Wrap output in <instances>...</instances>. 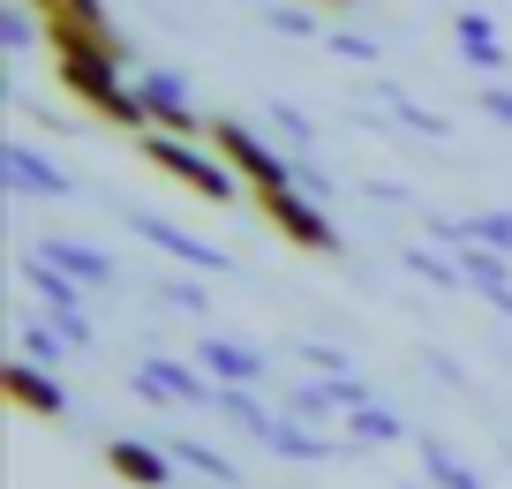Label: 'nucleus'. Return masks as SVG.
Returning a JSON list of instances; mask_svg holds the SVG:
<instances>
[{"instance_id":"nucleus-1","label":"nucleus","mask_w":512,"mask_h":489,"mask_svg":"<svg viewBox=\"0 0 512 489\" xmlns=\"http://www.w3.org/2000/svg\"><path fill=\"white\" fill-rule=\"evenodd\" d=\"M121 53H53V76H61V91L76 98V106H91L98 121H113V128H136L144 136L151 128V106H144V91L136 83H121Z\"/></svg>"},{"instance_id":"nucleus-2","label":"nucleus","mask_w":512,"mask_h":489,"mask_svg":"<svg viewBox=\"0 0 512 489\" xmlns=\"http://www.w3.org/2000/svg\"><path fill=\"white\" fill-rule=\"evenodd\" d=\"M144 166L166 174L174 189L204 196V204H241V189H249L219 151H196V136H166V128H144Z\"/></svg>"},{"instance_id":"nucleus-3","label":"nucleus","mask_w":512,"mask_h":489,"mask_svg":"<svg viewBox=\"0 0 512 489\" xmlns=\"http://www.w3.org/2000/svg\"><path fill=\"white\" fill-rule=\"evenodd\" d=\"M256 211L272 219V234L279 241H294V249H309V256H339L347 241H339V226H332V211H324V196H309V189H256Z\"/></svg>"},{"instance_id":"nucleus-4","label":"nucleus","mask_w":512,"mask_h":489,"mask_svg":"<svg viewBox=\"0 0 512 489\" xmlns=\"http://www.w3.org/2000/svg\"><path fill=\"white\" fill-rule=\"evenodd\" d=\"M204 143L226 158V166H234L241 181H249V196H256V189H287V181H294V151H272V143L256 136L249 121H234V113H219Z\"/></svg>"},{"instance_id":"nucleus-5","label":"nucleus","mask_w":512,"mask_h":489,"mask_svg":"<svg viewBox=\"0 0 512 489\" xmlns=\"http://www.w3.org/2000/svg\"><path fill=\"white\" fill-rule=\"evenodd\" d=\"M16 271H23V286H31V301H38V309H46L53 324H61V332L76 339V354H91V347H98V332H91V316H83V294H91V286H83V279H68L61 264H46L38 249H23V264H16Z\"/></svg>"},{"instance_id":"nucleus-6","label":"nucleus","mask_w":512,"mask_h":489,"mask_svg":"<svg viewBox=\"0 0 512 489\" xmlns=\"http://www.w3.org/2000/svg\"><path fill=\"white\" fill-rule=\"evenodd\" d=\"M430 234L452 249V264L467 271V286H475V294L490 301L497 316H512V256H505V249H490V241H475L460 219H430Z\"/></svg>"},{"instance_id":"nucleus-7","label":"nucleus","mask_w":512,"mask_h":489,"mask_svg":"<svg viewBox=\"0 0 512 489\" xmlns=\"http://www.w3.org/2000/svg\"><path fill=\"white\" fill-rule=\"evenodd\" d=\"M128 392L151 399V407H219V377H211L204 362H174V354H151V362H136Z\"/></svg>"},{"instance_id":"nucleus-8","label":"nucleus","mask_w":512,"mask_h":489,"mask_svg":"<svg viewBox=\"0 0 512 489\" xmlns=\"http://www.w3.org/2000/svg\"><path fill=\"white\" fill-rule=\"evenodd\" d=\"M0 189L23 196V204H68V196H76V174H68L61 158H46L38 143L8 136L0 143Z\"/></svg>"},{"instance_id":"nucleus-9","label":"nucleus","mask_w":512,"mask_h":489,"mask_svg":"<svg viewBox=\"0 0 512 489\" xmlns=\"http://www.w3.org/2000/svg\"><path fill=\"white\" fill-rule=\"evenodd\" d=\"M128 234L136 241H151L159 256H174V264H189V271H234V256L219 249V241H204V234H189V226H174V219H159V211H128Z\"/></svg>"},{"instance_id":"nucleus-10","label":"nucleus","mask_w":512,"mask_h":489,"mask_svg":"<svg viewBox=\"0 0 512 489\" xmlns=\"http://www.w3.org/2000/svg\"><path fill=\"white\" fill-rule=\"evenodd\" d=\"M0 392H8V407L38 414V422H61V414H76L68 384L53 377L46 362H31V354H16V362H0Z\"/></svg>"},{"instance_id":"nucleus-11","label":"nucleus","mask_w":512,"mask_h":489,"mask_svg":"<svg viewBox=\"0 0 512 489\" xmlns=\"http://www.w3.org/2000/svg\"><path fill=\"white\" fill-rule=\"evenodd\" d=\"M136 91H144V106H151V128H166V136H211V121L189 106V83H181L174 68H144Z\"/></svg>"},{"instance_id":"nucleus-12","label":"nucleus","mask_w":512,"mask_h":489,"mask_svg":"<svg viewBox=\"0 0 512 489\" xmlns=\"http://www.w3.org/2000/svg\"><path fill=\"white\" fill-rule=\"evenodd\" d=\"M106 467L121 474L128 489H174V452H166V444H144V437H113V444H106Z\"/></svg>"},{"instance_id":"nucleus-13","label":"nucleus","mask_w":512,"mask_h":489,"mask_svg":"<svg viewBox=\"0 0 512 489\" xmlns=\"http://www.w3.org/2000/svg\"><path fill=\"white\" fill-rule=\"evenodd\" d=\"M46 264H61L68 279H83V286H121V264H113L98 241H76V234H46V241H31Z\"/></svg>"},{"instance_id":"nucleus-14","label":"nucleus","mask_w":512,"mask_h":489,"mask_svg":"<svg viewBox=\"0 0 512 489\" xmlns=\"http://www.w3.org/2000/svg\"><path fill=\"white\" fill-rule=\"evenodd\" d=\"M452 46H460V61L475 68V76H505L512 68L505 38H497V23L482 16V8H460V16H452Z\"/></svg>"},{"instance_id":"nucleus-15","label":"nucleus","mask_w":512,"mask_h":489,"mask_svg":"<svg viewBox=\"0 0 512 489\" xmlns=\"http://www.w3.org/2000/svg\"><path fill=\"white\" fill-rule=\"evenodd\" d=\"M415 459H422V474H430L437 489H490V474H482L467 452H452L437 429H415Z\"/></svg>"},{"instance_id":"nucleus-16","label":"nucleus","mask_w":512,"mask_h":489,"mask_svg":"<svg viewBox=\"0 0 512 489\" xmlns=\"http://www.w3.org/2000/svg\"><path fill=\"white\" fill-rule=\"evenodd\" d=\"M196 362H204L219 384H256L264 377V354H256L249 339H196Z\"/></svg>"},{"instance_id":"nucleus-17","label":"nucleus","mask_w":512,"mask_h":489,"mask_svg":"<svg viewBox=\"0 0 512 489\" xmlns=\"http://www.w3.org/2000/svg\"><path fill=\"white\" fill-rule=\"evenodd\" d=\"M264 452H279V459H302V467H317V459H339V444H332V437H317V429H309L302 414H287V422H272V429H264Z\"/></svg>"},{"instance_id":"nucleus-18","label":"nucleus","mask_w":512,"mask_h":489,"mask_svg":"<svg viewBox=\"0 0 512 489\" xmlns=\"http://www.w3.org/2000/svg\"><path fill=\"white\" fill-rule=\"evenodd\" d=\"M347 444H415V429H407V422H400L392 407L362 399V407L347 414Z\"/></svg>"},{"instance_id":"nucleus-19","label":"nucleus","mask_w":512,"mask_h":489,"mask_svg":"<svg viewBox=\"0 0 512 489\" xmlns=\"http://www.w3.org/2000/svg\"><path fill=\"white\" fill-rule=\"evenodd\" d=\"M31 46H46V16L31 0H0V53H31Z\"/></svg>"},{"instance_id":"nucleus-20","label":"nucleus","mask_w":512,"mask_h":489,"mask_svg":"<svg viewBox=\"0 0 512 489\" xmlns=\"http://www.w3.org/2000/svg\"><path fill=\"white\" fill-rule=\"evenodd\" d=\"M166 452H174V467L204 474V482H241V467H234L226 452H211L204 437H166Z\"/></svg>"},{"instance_id":"nucleus-21","label":"nucleus","mask_w":512,"mask_h":489,"mask_svg":"<svg viewBox=\"0 0 512 489\" xmlns=\"http://www.w3.org/2000/svg\"><path fill=\"white\" fill-rule=\"evenodd\" d=\"M219 414H226V422H234V429H249L256 444H264V429L279 422V414L264 407V399H249V384H219Z\"/></svg>"},{"instance_id":"nucleus-22","label":"nucleus","mask_w":512,"mask_h":489,"mask_svg":"<svg viewBox=\"0 0 512 489\" xmlns=\"http://www.w3.org/2000/svg\"><path fill=\"white\" fill-rule=\"evenodd\" d=\"M377 98H384V106H392V113H400V121H407V128H415V136H430V143H445V136H452V121H445V113H430V106H415V98H407V91H392V83H384V91H377Z\"/></svg>"},{"instance_id":"nucleus-23","label":"nucleus","mask_w":512,"mask_h":489,"mask_svg":"<svg viewBox=\"0 0 512 489\" xmlns=\"http://www.w3.org/2000/svg\"><path fill=\"white\" fill-rule=\"evenodd\" d=\"M272 128L294 143V151H317V121H309L302 106H287V98H272Z\"/></svg>"},{"instance_id":"nucleus-24","label":"nucleus","mask_w":512,"mask_h":489,"mask_svg":"<svg viewBox=\"0 0 512 489\" xmlns=\"http://www.w3.org/2000/svg\"><path fill=\"white\" fill-rule=\"evenodd\" d=\"M400 264L415 271V279H430V286H467V271L445 264V256H430V249H400Z\"/></svg>"},{"instance_id":"nucleus-25","label":"nucleus","mask_w":512,"mask_h":489,"mask_svg":"<svg viewBox=\"0 0 512 489\" xmlns=\"http://www.w3.org/2000/svg\"><path fill=\"white\" fill-rule=\"evenodd\" d=\"M264 23H272L279 38H317V16H309V0H302V8H287V0H264Z\"/></svg>"},{"instance_id":"nucleus-26","label":"nucleus","mask_w":512,"mask_h":489,"mask_svg":"<svg viewBox=\"0 0 512 489\" xmlns=\"http://www.w3.org/2000/svg\"><path fill=\"white\" fill-rule=\"evenodd\" d=\"M475 241H490V249H505L512 256V211H475V219H460Z\"/></svg>"},{"instance_id":"nucleus-27","label":"nucleus","mask_w":512,"mask_h":489,"mask_svg":"<svg viewBox=\"0 0 512 489\" xmlns=\"http://www.w3.org/2000/svg\"><path fill=\"white\" fill-rule=\"evenodd\" d=\"M159 301H166V309H181V316H204V309H211L196 279H166V286H159Z\"/></svg>"},{"instance_id":"nucleus-28","label":"nucleus","mask_w":512,"mask_h":489,"mask_svg":"<svg viewBox=\"0 0 512 489\" xmlns=\"http://www.w3.org/2000/svg\"><path fill=\"white\" fill-rule=\"evenodd\" d=\"M302 362L317 369V377H347V369H354V362H347L339 347H317V339H302Z\"/></svg>"},{"instance_id":"nucleus-29","label":"nucleus","mask_w":512,"mask_h":489,"mask_svg":"<svg viewBox=\"0 0 512 489\" xmlns=\"http://www.w3.org/2000/svg\"><path fill=\"white\" fill-rule=\"evenodd\" d=\"M482 121H497V128H512V83H482Z\"/></svg>"},{"instance_id":"nucleus-30","label":"nucleus","mask_w":512,"mask_h":489,"mask_svg":"<svg viewBox=\"0 0 512 489\" xmlns=\"http://www.w3.org/2000/svg\"><path fill=\"white\" fill-rule=\"evenodd\" d=\"M294 189H309V196H332V174H324L309 151H294Z\"/></svg>"},{"instance_id":"nucleus-31","label":"nucleus","mask_w":512,"mask_h":489,"mask_svg":"<svg viewBox=\"0 0 512 489\" xmlns=\"http://www.w3.org/2000/svg\"><path fill=\"white\" fill-rule=\"evenodd\" d=\"M324 46H332L339 61H362V68L377 61V38H354V31H332V38H324Z\"/></svg>"},{"instance_id":"nucleus-32","label":"nucleus","mask_w":512,"mask_h":489,"mask_svg":"<svg viewBox=\"0 0 512 489\" xmlns=\"http://www.w3.org/2000/svg\"><path fill=\"white\" fill-rule=\"evenodd\" d=\"M422 362H430V377H437V384H452V392H460V384H467V377H460V362H452V354H422Z\"/></svg>"},{"instance_id":"nucleus-33","label":"nucleus","mask_w":512,"mask_h":489,"mask_svg":"<svg viewBox=\"0 0 512 489\" xmlns=\"http://www.w3.org/2000/svg\"><path fill=\"white\" fill-rule=\"evenodd\" d=\"M61 8H83V16H106V8H98V0H61Z\"/></svg>"},{"instance_id":"nucleus-34","label":"nucleus","mask_w":512,"mask_h":489,"mask_svg":"<svg viewBox=\"0 0 512 489\" xmlns=\"http://www.w3.org/2000/svg\"><path fill=\"white\" fill-rule=\"evenodd\" d=\"M309 8H354V0H309Z\"/></svg>"},{"instance_id":"nucleus-35","label":"nucleus","mask_w":512,"mask_h":489,"mask_svg":"<svg viewBox=\"0 0 512 489\" xmlns=\"http://www.w3.org/2000/svg\"><path fill=\"white\" fill-rule=\"evenodd\" d=\"M400 489H437V482H430V474H422V482H400Z\"/></svg>"},{"instance_id":"nucleus-36","label":"nucleus","mask_w":512,"mask_h":489,"mask_svg":"<svg viewBox=\"0 0 512 489\" xmlns=\"http://www.w3.org/2000/svg\"><path fill=\"white\" fill-rule=\"evenodd\" d=\"M256 8H264V0H256Z\"/></svg>"},{"instance_id":"nucleus-37","label":"nucleus","mask_w":512,"mask_h":489,"mask_svg":"<svg viewBox=\"0 0 512 489\" xmlns=\"http://www.w3.org/2000/svg\"><path fill=\"white\" fill-rule=\"evenodd\" d=\"M505 459H512V452H505Z\"/></svg>"}]
</instances>
